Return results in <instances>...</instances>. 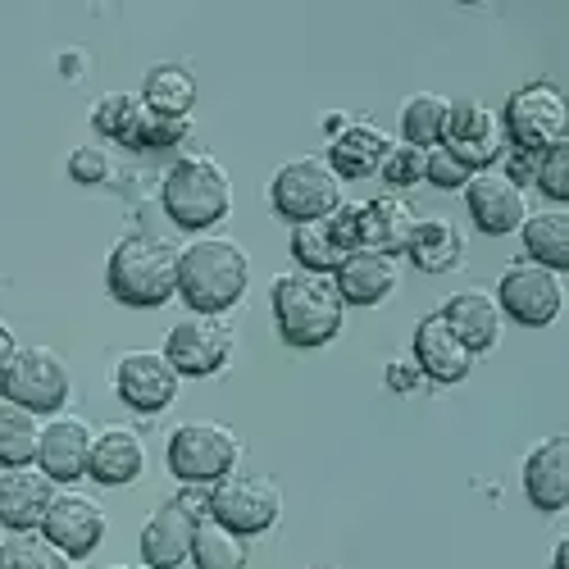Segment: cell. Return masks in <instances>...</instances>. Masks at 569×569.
<instances>
[{
	"label": "cell",
	"mask_w": 569,
	"mask_h": 569,
	"mask_svg": "<svg viewBox=\"0 0 569 569\" xmlns=\"http://www.w3.org/2000/svg\"><path fill=\"white\" fill-rule=\"evenodd\" d=\"M106 288L128 310H156L178 297V247L156 232H128L110 247Z\"/></svg>",
	"instance_id": "cell-2"
},
{
	"label": "cell",
	"mask_w": 569,
	"mask_h": 569,
	"mask_svg": "<svg viewBox=\"0 0 569 569\" xmlns=\"http://www.w3.org/2000/svg\"><path fill=\"white\" fill-rule=\"evenodd\" d=\"M447 110L451 101L438 97V91H415L401 106V141L419 151H433L442 147V132H447Z\"/></svg>",
	"instance_id": "cell-29"
},
{
	"label": "cell",
	"mask_w": 569,
	"mask_h": 569,
	"mask_svg": "<svg viewBox=\"0 0 569 569\" xmlns=\"http://www.w3.org/2000/svg\"><path fill=\"white\" fill-rule=\"evenodd\" d=\"M419 378H423V373L415 369V360H397V365L388 369V383H392L397 392H410V388L419 383Z\"/></svg>",
	"instance_id": "cell-42"
},
{
	"label": "cell",
	"mask_w": 569,
	"mask_h": 569,
	"mask_svg": "<svg viewBox=\"0 0 569 569\" xmlns=\"http://www.w3.org/2000/svg\"><path fill=\"white\" fill-rule=\"evenodd\" d=\"M442 147H447L469 173H479V169H497V160H501V151H506V137H501L497 114H492L483 101H451Z\"/></svg>",
	"instance_id": "cell-13"
},
{
	"label": "cell",
	"mask_w": 569,
	"mask_h": 569,
	"mask_svg": "<svg viewBox=\"0 0 569 569\" xmlns=\"http://www.w3.org/2000/svg\"><path fill=\"white\" fill-rule=\"evenodd\" d=\"M269 301H273L278 338L297 351L328 347L342 333L347 306L333 288V278H323V273H301V269L278 273L273 288H269Z\"/></svg>",
	"instance_id": "cell-3"
},
{
	"label": "cell",
	"mask_w": 569,
	"mask_h": 569,
	"mask_svg": "<svg viewBox=\"0 0 569 569\" xmlns=\"http://www.w3.org/2000/svg\"><path fill=\"white\" fill-rule=\"evenodd\" d=\"M415 223H419V214L401 197H392V192L388 197H373V201H360V247L397 260L410 247Z\"/></svg>",
	"instance_id": "cell-25"
},
{
	"label": "cell",
	"mask_w": 569,
	"mask_h": 569,
	"mask_svg": "<svg viewBox=\"0 0 569 569\" xmlns=\"http://www.w3.org/2000/svg\"><path fill=\"white\" fill-rule=\"evenodd\" d=\"M378 173H383V182L392 187V197H397V192H406V187L423 182V151L406 147V141H392V151H388V160H383Z\"/></svg>",
	"instance_id": "cell-37"
},
{
	"label": "cell",
	"mask_w": 569,
	"mask_h": 569,
	"mask_svg": "<svg viewBox=\"0 0 569 569\" xmlns=\"http://www.w3.org/2000/svg\"><path fill=\"white\" fill-rule=\"evenodd\" d=\"M533 182H538V192L547 201H556V206L569 201V141H560V147H551V151L538 156Z\"/></svg>",
	"instance_id": "cell-36"
},
{
	"label": "cell",
	"mask_w": 569,
	"mask_h": 569,
	"mask_svg": "<svg viewBox=\"0 0 569 569\" xmlns=\"http://www.w3.org/2000/svg\"><path fill=\"white\" fill-rule=\"evenodd\" d=\"M110 169H114V164H110V151H106V147H78V151L69 156V178L82 182V187L106 182Z\"/></svg>",
	"instance_id": "cell-39"
},
{
	"label": "cell",
	"mask_w": 569,
	"mask_h": 569,
	"mask_svg": "<svg viewBox=\"0 0 569 569\" xmlns=\"http://www.w3.org/2000/svg\"><path fill=\"white\" fill-rule=\"evenodd\" d=\"M423 182H433L438 192H465L469 169L447 147H433V151H423Z\"/></svg>",
	"instance_id": "cell-38"
},
{
	"label": "cell",
	"mask_w": 569,
	"mask_h": 569,
	"mask_svg": "<svg viewBox=\"0 0 569 569\" xmlns=\"http://www.w3.org/2000/svg\"><path fill=\"white\" fill-rule=\"evenodd\" d=\"M410 264L419 273H451L465 264V232L442 219V214H429V219H419L415 232H410V247H406Z\"/></svg>",
	"instance_id": "cell-26"
},
{
	"label": "cell",
	"mask_w": 569,
	"mask_h": 569,
	"mask_svg": "<svg viewBox=\"0 0 569 569\" xmlns=\"http://www.w3.org/2000/svg\"><path fill=\"white\" fill-rule=\"evenodd\" d=\"M251 288V256L242 242L219 232H201L178 247V297L192 315L223 319L232 306H242Z\"/></svg>",
	"instance_id": "cell-1"
},
{
	"label": "cell",
	"mask_w": 569,
	"mask_h": 569,
	"mask_svg": "<svg viewBox=\"0 0 569 569\" xmlns=\"http://www.w3.org/2000/svg\"><path fill=\"white\" fill-rule=\"evenodd\" d=\"M169 473L182 488H214L219 479L237 473V460H242V438H237L228 423L214 419H187L169 433L164 447Z\"/></svg>",
	"instance_id": "cell-5"
},
{
	"label": "cell",
	"mask_w": 569,
	"mask_h": 569,
	"mask_svg": "<svg viewBox=\"0 0 569 569\" xmlns=\"http://www.w3.org/2000/svg\"><path fill=\"white\" fill-rule=\"evenodd\" d=\"M0 569H73V560L37 529L0 538Z\"/></svg>",
	"instance_id": "cell-34"
},
{
	"label": "cell",
	"mask_w": 569,
	"mask_h": 569,
	"mask_svg": "<svg viewBox=\"0 0 569 569\" xmlns=\"http://www.w3.org/2000/svg\"><path fill=\"white\" fill-rule=\"evenodd\" d=\"M565 306V278L556 269H542L533 260H515L501 282H497V310L501 319H515L525 328H547L556 323Z\"/></svg>",
	"instance_id": "cell-10"
},
{
	"label": "cell",
	"mask_w": 569,
	"mask_h": 569,
	"mask_svg": "<svg viewBox=\"0 0 569 569\" xmlns=\"http://www.w3.org/2000/svg\"><path fill=\"white\" fill-rule=\"evenodd\" d=\"M269 206L278 219H288L292 228L297 223H315V219H328L338 206H342V178L328 169L323 156H301V160H288L273 178H269Z\"/></svg>",
	"instance_id": "cell-7"
},
{
	"label": "cell",
	"mask_w": 569,
	"mask_h": 569,
	"mask_svg": "<svg viewBox=\"0 0 569 569\" xmlns=\"http://www.w3.org/2000/svg\"><path fill=\"white\" fill-rule=\"evenodd\" d=\"M41 447V419L14 401H0V469L37 465Z\"/></svg>",
	"instance_id": "cell-30"
},
{
	"label": "cell",
	"mask_w": 569,
	"mask_h": 569,
	"mask_svg": "<svg viewBox=\"0 0 569 569\" xmlns=\"http://www.w3.org/2000/svg\"><path fill=\"white\" fill-rule=\"evenodd\" d=\"M0 538H6V529H0Z\"/></svg>",
	"instance_id": "cell-45"
},
{
	"label": "cell",
	"mask_w": 569,
	"mask_h": 569,
	"mask_svg": "<svg viewBox=\"0 0 569 569\" xmlns=\"http://www.w3.org/2000/svg\"><path fill=\"white\" fill-rule=\"evenodd\" d=\"M0 392H6V401L23 406L32 415H60L69 406V392H73L69 360L51 347H19Z\"/></svg>",
	"instance_id": "cell-9"
},
{
	"label": "cell",
	"mask_w": 569,
	"mask_h": 569,
	"mask_svg": "<svg viewBox=\"0 0 569 569\" xmlns=\"http://www.w3.org/2000/svg\"><path fill=\"white\" fill-rule=\"evenodd\" d=\"M164 360L178 369V378H214L232 360V328L214 315H187L169 328Z\"/></svg>",
	"instance_id": "cell-11"
},
{
	"label": "cell",
	"mask_w": 569,
	"mask_h": 569,
	"mask_svg": "<svg viewBox=\"0 0 569 569\" xmlns=\"http://www.w3.org/2000/svg\"><path fill=\"white\" fill-rule=\"evenodd\" d=\"M114 569H151V565H114Z\"/></svg>",
	"instance_id": "cell-44"
},
{
	"label": "cell",
	"mask_w": 569,
	"mask_h": 569,
	"mask_svg": "<svg viewBox=\"0 0 569 569\" xmlns=\"http://www.w3.org/2000/svg\"><path fill=\"white\" fill-rule=\"evenodd\" d=\"M182 378L164 360V351H128L114 365V397L137 415H160L178 401Z\"/></svg>",
	"instance_id": "cell-12"
},
{
	"label": "cell",
	"mask_w": 569,
	"mask_h": 569,
	"mask_svg": "<svg viewBox=\"0 0 569 569\" xmlns=\"http://www.w3.org/2000/svg\"><path fill=\"white\" fill-rule=\"evenodd\" d=\"M56 483L37 465L0 469V529L6 533H37L46 510L56 501Z\"/></svg>",
	"instance_id": "cell-18"
},
{
	"label": "cell",
	"mask_w": 569,
	"mask_h": 569,
	"mask_svg": "<svg viewBox=\"0 0 569 569\" xmlns=\"http://www.w3.org/2000/svg\"><path fill=\"white\" fill-rule=\"evenodd\" d=\"M141 114H147V106H141L137 91H110V97H101L97 106H91V128H97L106 141H119V147L132 151Z\"/></svg>",
	"instance_id": "cell-33"
},
{
	"label": "cell",
	"mask_w": 569,
	"mask_h": 569,
	"mask_svg": "<svg viewBox=\"0 0 569 569\" xmlns=\"http://www.w3.org/2000/svg\"><path fill=\"white\" fill-rule=\"evenodd\" d=\"M41 533L51 538L69 560H87L106 542V506L97 497H87V492L64 488V492H56L51 510H46Z\"/></svg>",
	"instance_id": "cell-14"
},
{
	"label": "cell",
	"mask_w": 569,
	"mask_h": 569,
	"mask_svg": "<svg viewBox=\"0 0 569 569\" xmlns=\"http://www.w3.org/2000/svg\"><path fill=\"white\" fill-rule=\"evenodd\" d=\"M187 132H192V119H169V114L147 110L137 123L132 151H169V147H178V141H187Z\"/></svg>",
	"instance_id": "cell-35"
},
{
	"label": "cell",
	"mask_w": 569,
	"mask_h": 569,
	"mask_svg": "<svg viewBox=\"0 0 569 569\" xmlns=\"http://www.w3.org/2000/svg\"><path fill=\"white\" fill-rule=\"evenodd\" d=\"M565 556H569V538H556V551H551V569H565Z\"/></svg>",
	"instance_id": "cell-43"
},
{
	"label": "cell",
	"mask_w": 569,
	"mask_h": 569,
	"mask_svg": "<svg viewBox=\"0 0 569 569\" xmlns=\"http://www.w3.org/2000/svg\"><path fill=\"white\" fill-rule=\"evenodd\" d=\"M292 260H297L301 273H323V278H333L338 264L347 260V251L333 242L328 223L315 219V223H297V228H292Z\"/></svg>",
	"instance_id": "cell-32"
},
{
	"label": "cell",
	"mask_w": 569,
	"mask_h": 569,
	"mask_svg": "<svg viewBox=\"0 0 569 569\" xmlns=\"http://www.w3.org/2000/svg\"><path fill=\"white\" fill-rule=\"evenodd\" d=\"M197 525H201V515H192L178 497L164 501L147 519V525H141V565H151V569H178V565H187V556H192Z\"/></svg>",
	"instance_id": "cell-20"
},
{
	"label": "cell",
	"mask_w": 569,
	"mask_h": 569,
	"mask_svg": "<svg viewBox=\"0 0 569 569\" xmlns=\"http://www.w3.org/2000/svg\"><path fill=\"white\" fill-rule=\"evenodd\" d=\"M525 497L542 515H560L569 506V438L551 433L525 456Z\"/></svg>",
	"instance_id": "cell-19"
},
{
	"label": "cell",
	"mask_w": 569,
	"mask_h": 569,
	"mask_svg": "<svg viewBox=\"0 0 569 569\" xmlns=\"http://www.w3.org/2000/svg\"><path fill=\"white\" fill-rule=\"evenodd\" d=\"M187 560L197 569H251V547H247V538H237L223 525H214V519H201L197 538H192V556Z\"/></svg>",
	"instance_id": "cell-31"
},
{
	"label": "cell",
	"mask_w": 569,
	"mask_h": 569,
	"mask_svg": "<svg viewBox=\"0 0 569 569\" xmlns=\"http://www.w3.org/2000/svg\"><path fill=\"white\" fill-rule=\"evenodd\" d=\"M388 151H392V137L383 128L356 119V123H342L333 132V141H328V169H333L342 182L373 178L378 169H383Z\"/></svg>",
	"instance_id": "cell-22"
},
{
	"label": "cell",
	"mask_w": 569,
	"mask_h": 569,
	"mask_svg": "<svg viewBox=\"0 0 569 569\" xmlns=\"http://www.w3.org/2000/svg\"><path fill=\"white\" fill-rule=\"evenodd\" d=\"M410 360H415V369H419L423 378H429V383H442V388L465 383L469 369H473L469 347L451 333V323H447L442 315H423V319L415 323Z\"/></svg>",
	"instance_id": "cell-17"
},
{
	"label": "cell",
	"mask_w": 569,
	"mask_h": 569,
	"mask_svg": "<svg viewBox=\"0 0 569 569\" xmlns=\"http://www.w3.org/2000/svg\"><path fill=\"white\" fill-rule=\"evenodd\" d=\"M465 210H469L473 228L488 232V237L519 232V223L529 219L525 187H515L501 169H479V173H469V182H465Z\"/></svg>",
	"instance_id": "cell-15"
},
{
	"label": "cell",
	"mask_w": 569,
	"mask_h": 569,
	"mask_svg": "<svg viewBox=\"0 0 569 569\" xmlns=\"http://www.w3.org/2000/svg\"><path fill=\"white\" fill-rule=\"evenodd\" d=\"M501 137L519 156H542L569 137V101L556 82H525L506 97L501 110Z\"/></svg>",
	"instance_id": "cell-6"
},
{
	"label": "cell",
	"mask_w": 569,
	"mask_h": 569,
	"mask_svg": "<svg viewBox=\"0 0 569 569\" xmlns=\"http://www.w3.org/2000/svg\"><path fill=\"white\" fill-rule=\"evenodd\" d=\"M328 223V232H333V242L351 256V251H360V206L356 201H342L333 214L323 219Z\"/></svg>",
	"instance_id": "cell-40"
},
{
	"label": "cell",
	"mask_w": 569,
	"mask_h": 569,
	"mask_svg": "<svg viewBox=\"0 0 569 569\" xmlns=\"http://www.w3.org/2000/svg\"><path fill=\"white\" fill-rule=\"evenodd\" d=\"M447 323H451V333L469 347V356H488L497 342H501V310H497V297L483 292V288H469V292H456L442 310H438Z\"/></svg>",
	"instance_id": "cell-24"
},
{
	"label": "cell",
	"mask_w": 569,
	"mask_h": 569,
	"mask_svg": "<svg viewBox=\"0 0 569 569\" xmlns=\"http://www.w3.org/2000/svg\"><path fill=\"white\" fill-rule=\"evenodd\" d=\"M160 206L182 232H206L228 219L232 210V182L214 156H178L160 182Z\"/></svg>",
	"instance_id": "cell-4"
},
{
	"label": "cell",
	"mask_w": 569,
	"mask_h": 569,
	"mask_svg": "<svg viewBox=\"0 0 569 569\" xmlns=\"http://www.w3.org/2000/svg\"><path fill=\"white\" fill-rule=\"evenodd\" d=\"M519 232H525V251H529L525 260L556 269V273L569 269V214L565 210H538L519 223Z\"/></svg>",
	"instance_id": "cell-28"
},
{
	"label": "cell",
	"mask_w": 569,
	"mask_h": 569,
	"mask_svg": "<svg viewBox=\"0 0 569 569\" xmlns=\"http://www.w3.org/2000/svg\"><path fill=\"white\" fill-rule=\"evenodd\" d=\"M91 423L78 415H51L41 423V447H37V469L60 483H78L87 479V456H91Z\"/></svg>",
	"instance_id": "cell-16"
},
{
	"label": "cell",
	"mask_w": 569,
	"mask_h": 569,
	"mask_svg": "<svg viewBox=\"0 0 569 569\" xmlns=\"http://www.w3.org/2000/svg\"><path fill=\"white\" fill-rule=\"evenodd\" d=\"M137 97H141V106L156 110V114L187 119V114H192V106H197V78H192V69H187V64L164 60V64H151L147 69Z\"/></svg>",
	"instance_id": "cell-27"
},
{
	"label": "cell",
	"mask_w": 569,
	"mask_h": 569,
	"mask_svg": "<svg viewBox=\"0 0 569 569\" xmlns=\"http://www.w3.org/2000/svg\"><path fill=\"white\" fill-rule=\"evenodd\" d=\"M147 469V442L141 433H132L128 423H110L91 438V456H87V479L101 488H128L141 479Z\"/></svg>",
	"instance_id": "cell-21"
},
{
	"label": "cell",
	"mask_w": 569,
	"mask_h": 569,
	"mask_svg": "<svg viewBox=\"0 0 569 569\" xmlns=\"http://www.w3.org/2000/svg\"><path fill=\"white\" fill-rule=\"evenodd\" d=\"M14 356H19V338H14V328L0 319V383H6V373H10Z\"/></svg>",
	"instance_id": "cell-41"
},
{
	"label": "cell",
	"mask_w": 569,
	"mask_h": 569,
	"mask_svg": "<svg viewBox=\"0 0 569 569\" xmlns=\"http://www.w3.org/2000/svg\"><path fill=\"white\" fill-rule=\"evenodd\" d=\"M210 519L237 538H260L282 519V488L269 473H228L210 488Z\"/></svg>",
	"instance_id": "cell-8"
},
{
	"label": "cell",
	"mask_w": 569,
	"mask_h": 569,
	"mask_svg": "<svg viewBox=\"0 0 569 569\" xmlns=\"http://www.w3.org/2000/svg\"><path fill=\"white\" fill-rule=\"evenodd\" d=\"M401 282V269L392 256H378V251H351L338 273H333V288L342 297V306H383Z\"/></svg>",
	"instance_id": "cell-23"
}]
</instances>
